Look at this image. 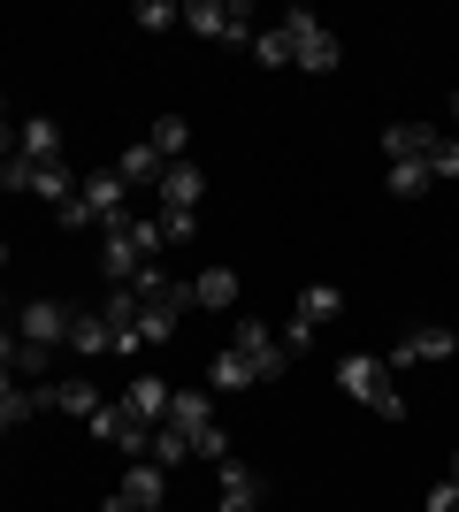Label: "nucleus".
I'll list each match as a JSON object with an SVG mask.
<instances>
[{
  "instance_id": "9b49d317",
  "label": "nucleus",
  "mask_w": 459,
  "mask_h": 512,
  "mask_svg": "<svg viewBox=\"0 0 459 512\" xmlns=\"http://www.w3.org/2000/svg\"><path fill=\"white\" fill-rule=\"evenodd\" d=\"M452 352H459V337H452V329H406V337L391 344V360H383V367H414V360H452Z\"/></svg>"
},
{
  "instance_id": "f03ea898",
  "label": "nucleus",
  "mask_w": 459,
  "mask_h": 512,
  "mask_svg": "<svg viewBox=\"0 0 459 512\" xmlns=\"http://www.w3.org/2000/svg\"><path fill=\"white\" fill-rule=\"evenodd\" d=\"M123 214H131V192H123V176L115 169H92V176H77V199H69V207H54V222H62V230H85V222H123Z\"/></svg>"
},
{
  "instance_id": "a211bd4d",
  "label": "nucleus",
  "mask_w": 459,
  "mask_h": 512,
  "mask_svg": "<svg viewBox=\"0 0 459 512\" xmlns=\"http://www.w3.org/2000/svg\"><path fill=\"white\" fill-rule=\"evenodd\" d=\"M429 146H437V130H429V123H391V130H383L391 169H398V161H429Z\"/></svg>"
},
{
  "instance_id": "412c9836",
  "label": "nucleus",
  "mask_w": 459,
  "mask_h": 512,
  "mask_svg": "<svg viewBox=\"0 0 459 512\" xmlns=\"http://www.w3.org/2000/svg\"><path fill=\"white\" fill-rule=\"evenodd\" d=\"M46 406H62V413H77V421H92V406H100V390L69 375V383H46Z\"/></svg>"
},
{
  "instance_id": "7c9ffc66",
  "label": "nucleus",
  "mask_w": 459,
  "mask_h": 512,
  "mask_svg": "<svg viewBox=\"0 0 459 512\" xmlns=\"http://www.w3.org/2000/svg\"><path fill=\"white\" fill-rule=\"evenodd\" d=\"M0 184H8V192H31V161H23V153H8V161H0Z\"/></svg>"
},
{
  "instance_id": "393cba45",
  "label": "nucleus",
  "mask_w": 459,
  "mask_h": 512,
  "mask_svg": "<svg viewBox=\"0 0 459 512\" xmlns=\"http://www.w3.org/2000/svg\"><path fill=\"white\" fill-rule=\"evenodd\" d=\"M238 299V276H230V268H207V276L192 283V306H230Z\"/></svg>"
},
{
  "instance_id": "dca6fc26",
  "label": "nucleus",
  "mask_w": 459,
  "mask_h": 512,
  "mask_svg": "<svg viewBox=\"0 0 459 512\" xmlns=\"http://www.w3.org/2000/svg\"><path fill=\"white\" fill-rule=\"evenodd\" d=\"M169 428H184V444H199V436L215 428V406H207V390H169Z\"/></svg>"
},
{
  "instance_id": "6ab92c4d",
  "label": "nucleus",
  "mask_w": 459,
  "mask_h": 512,
  "mask_svg": "<svg viewBox=\"0 0 459 512\" xmlns=\"http://www.w3.org/2000/svg\"><path fill=\"white\" fill-rule=\"evenodd\" d=\"M123 497H131L138 512H161V505H169V482H161V467H153V459H138V467L123 474Z\"/></svg>"
},
{
  "instance_id": "ddd939ff",
  "label": "nucleus",
  "mask_w": 459,
  "mask_h": 512,
  "mask_svg": "<svg viewBox=\"0 0 459 512\" xmlns=\"http://www.w3.org/2000/svg\"><path fill=\"white\" fill-rule=\"evenodd\" d=\"M199 199H207V176H199L192 161H169V169H161V207H169V214H192Z\"/></svg>"
},
{
  "instance_id": "cd10ccee",
  "label": "nucleus",
  "mask_w": 459,
  "mask_h": 512,
  "mask_svg": "<svg viewBox=\"0 0 459 512\" xmlns=\"http://www.w3.org/2000/svg\"><path fill=\"white\" fill-rule=\"evenodd\" d=\"M253 54H261L268 69H284V62H291V31H284V23H268V31H253Z\"/></svg>"
},
{
  "instance_id": "0eeeda50",
  "label": "nucleus",
  "mask_w": 459,
  "mask_h": 512,
  "mask_svg": "<svg viewBox=\"0 0 459 512\" xmlns=\"http://www.w3.org/2000/svg\"><path fill=\"white\" fill-rule=\"evenodd\" d=\"M230 352H238V360H253V375H261V383H276V375L291 367V352L276 344V321H238V329H230Z\"/></svg>"
},
{
  "instance_id": "bb28decb",
  "label": "nucleus",
  "mask_w": 459,
  "mask_h": 512,
  "mask_svg": "<svg viewBox=\"0 0 459 512\" xmlns=\"http://www.w3.org/2000/svg\"><path fill=\"white\" fill-rule=\"evenodd\" d=\"M421 169H429V184H437V176L452 184V176H459V138H452V130H437V146H429V161H421Z\"/></svg>"
},
{
  "instance_id": "c9c22d12",
  "label": "nucleus",
  "mask_w": 459,
  "mask_h": 512,
  "mask_svg": "<svg viewBox=\"0 0 459 512\" xmlns=\"http://www.w3.org/2000/svg\"><path fill=\"white\" fill-rule=\"evenodd\" d=\"M452 115H459V107H452Z\"/></svg>"
},
{
  "instance_id": "2eb2a0df",
  "label": "nucleus",
  "mask_w": 459,
  "mask_h": 512,
  "mask_svg": "<svg viewBox=\"0 0 459 512\" xmlns=\"http://www.w3.org/2000/svg\"><path fill=\"white\" fill-rule=\"evenodd\" d=\"M268 482L253 467H238V459H222V512H261Z\"/></svg>"
},
{
  "instance_id": "4468645a",
  "label": "nucleus",
  "mask_w": 459,
  "mask_h": 512,
  "mask_svg": "<svg viewBox=\"0 0 459 512\" xmlns=\"http://www.w3.org/2000/svg\"><path fill=\"white\" fill-rule=\"evenodd\" d=\"M100 314H108V344H115V352H138V291H131V283H115Z\"/></svg>"
},
{
  "instance_id": "6e6552de",
  "label": "nucleus",
  "mask_w": 459,
  "mask_h": 512,
  "mask_svg": "<svg viewBox=\"0 0 459 512\" xmlns=\"http://www.w3.org/2000/svg\"><path fill=\"white\" fill-rule=\"evenodd\" d=\"M284 31H291V62H299V69H314V77H322V69H337V39H329V23H322V16L291 8Z\"/></svg>"
},
{
  "instance_id": "f3484780",
  "label": "nucleus",
  "mask_w": 459,
  "mask_h": 512,
  "mask_svg": "<svg viewBox=\"0 0 459 512\" xmlns=\"http://www.w3.org/2000/svg\"><path fill=\"white\" fill-rule=\"evenodd\" d=\"M123 413L146 421V428H161V421H169V383H161V375H138V383L123 390Z\"/></svg>"
},
{
  "instance_id": "39448f33",
  "label": "nucleus",
  "mask_w": 459,
  "mask_h": 512,
  "mask_svg": "<svg viewBox=\"0 0 459 512\" xmlns=\"http://www.w3.org/2000/svg\"><path fill=\"white\" fill-rule=\"evenodd\" d=\"M337 314H345V291H337V283H306V291H299V314H291V329H276V344H284V352H306V344L322 337Z\"/></svg>"
},
{
  "instance_id": "b1692460",
  "label": "nucleus",
  "mask_w": 459,
  "mask_h": 512,
  "mask_svg": "<svg viewBox=\"0 0 459 512\" xmlns=\"http://www.w3.org/2000/svg\"><path fill=\"white\" fill-rule=\"evenodd\" d=\"M69 344H77V352H115L108 344V314H69Z\"/></svg>"
},
{
  "instance_id": "a878e982",
  "label": "nucleus",
  "mask_w": 459,
  "mask_h": 512,
  "mask_svg": "<svg viewBox=\"0 0 459 512\" xmlns=\"http://www.w3.org/2000/svg\"><path fill=\"white\" fill-rule=\"evenodd\" d=\"M146 459H153V467H176V459H192L184 428H169V421H161V428H153V444H146Z\"/></svg>"
},
{
  "instance_id": "7ed1b4c3",
  "label": "nucleus",
  "mask_w": 459,
  "mask_h": 512,
  "mask_svg": "<svg viewBox=\"0 0 459 512\" xmlns=\"http://www.w3.org/2000/svg\"><path fill=\"white\" fill-rule=\"evenodd\" d=\"M153 253H161V222H115L108 230V245H100V276L108 283H131L138 268H153Z\"/></svg>"
},
{
  "instance_id": "4be33fe9",
  "label": "nucleus",
  "mask_w": 459,
  "mask_h": 512,
  "mask_svg": "<svg viewBox=\"0 0 459 512\" xmlns=\"http://www.w3.org/2000/svg\"><path fill=\"white\" fill-rule=\"evenodd\" d=\"M146 146L161 153V161H184V146H192V130H184V115H161V123L146 130Z\"/></svg>"
},
{
  "instance_id": "1a4fd4ad",
  "label": "nucleus",
  "mask_w": 459,
  "mask_h": 512,
  "mask_svg": "<svg viewBox=\"0 0 459 512\" xmlns=\"http://www.w3.org/2000/svg\"><path fill=\"white\" fill-rule=\"evenodd\" d=\"M85 428H92V436H100V444L131 451V459H146V444H153V428H146V421H131V413H123V398H100Z\"/></svg>"
},
{
  "instance_id": "20e7f679",
  "label": "nucleus",
  "mask_w": 459,
  "mask_h": 512,
  "mask_svg": "<svg viewBox=\"0 0 459 512\" xmlns=\"http://www.w3.org/2000/svg\"><path fill=\"white\" fill-rule=\"evenodd\" d=\"M337 390H352V398H360L368 413H383V421L406 413V398L391 390V367L375 360V352H345V360H337Z\"/></svg>"
},
{
  "instance_id": "2f4dec72",
  "label": "nucleus",
  "mask_w": 459,
  "mask_h": 512,
  "mask_svg": "<svg viewBox=\"0 0 459 512\" xmlns=\"http://www.w3.org/2000/svg\"><path fill=\"white\" fill-rule=\"evenodd\" d=\"M429 512H459V482H452V474H444L437 490H429Z\"/></svg>"
},
{
  "instance_id": "f257e3e1",
  "label": "nucleus",
  "mask_w": 459,
  "mask_h": 512,
  "mask_svg": "<svg viewBox=\"0 0 459 512\" xmlns=\"http://www.w3.org/2000/svg\"><path fill=\"white\" fill-rule=\"evenodd\" d=\"M131 291H138V344H169L192 306V283H169V268H138Z\"/></svg>"
},
{
  "instance_id": "c85d7f7f",
  "label": "nucleus",
  "mask_w": 459,
  "mask_h": 512,
  "mask_svg": "<svg viewBox=\"0 0 459 512\" xmlns=\"http://www.w3.org/2000/svg\"><path fill=\"white\" fill-rule=\"evenodd\" d=\"M391 192L398 199H421V192H429V169H421V161H398V169H391Z\"/></svg>"
},
{
  "instance_id": "c756f323",
  "label": "nucleus",
  "mask_w": 459,
  "mask_h": 512,
  "mask_svg": "<svg viewBox=\"0 0 459 512\" xmlns=\"http://www.w3.org/2000/svg\"><path fill=\"white\" fill-rule=\"evenodd\" d=\"M131 23H138V31H169V23H176V8H169V0H138V8H131Z\"/></svg>"
},
{
  "instance_id": "423d86ee",
  "label": "nucleus",
  "mask_w": 459,
  "mask_h": 512,
  "mask_svg": "<svg viewBox=\"0 0 459 512\" xmlns=\"http://www.w3.org/2000/svg\"><path fill=\"white\" fill-rule=\"evenodd\" d=\"M176 23L184 31H199V39H222V46H253V8L245 0H192V8H176Z\"/></svg>"
},
{
  "instance_id": "5701e85b",
  "label": "nucleus",
  "mask_w": 459,
  "mask_h": 512,
  "mask_svg": "<svg viewBox=\"0 0 459 512\" xmlns=\"http://www.w3.org/2000/svg\"><path fill=\"white\" fill-rule=\"evenodd\" d=\"M207 383H215V390H245V383H261V375H253V360H238V352L222 344L215 367H207Z\"/></svg>"
},
{
  "instance_id": "aec40b11",
  "label": "nucleus",
  "mask_w": 459,
  "mask_h": 512,
  "mask_svg": "<svg viewBox=\"0 0 459 512\" xmlns=\"http://www.w3.org/2000/svg\"><path fill=\"white\" fill-rule=\"evenodd\" d=\"M161 169H169V161H161L153 146H123V161H115L123 192H138V184H153V192H161Z\"/></svg>"
},
{
  "instance_id": "f8f14e48",
  "label": "nucleus",
  "mask_w": 459,
  "mask_h": 512,
  "mask_svg": "<svg viewBox=\"0 0 459 512\" xmlns=\"http://www.w3.org/2000/svg\"><path fill=\"white\" fill-rule=\"evenodd\" d=\"M16 153L31 169H62V130L46 123V115H31V123H16Z\"/></svg>"
},
{
  "instance_id": "f704fd0d",
  "label": "nucleus",
  "mask_w": 459,
  "mask_h": 512,
  "mask_svg": "<svg viewBox=\"0 0 459 512\" xmlns=\"http://www.w3.org/2000/svg\"><path fill=\"white\" fill-rule=\"evenodd\" d=\"M0 260H8V245H0Z\"/></svg>"
},
{
  "instance_id": "72a5a7b5",
  "label": "nucleus",
  "mask_w": 459,
  "mask_h": 512,
  "mask_svg": "<svg viewBox=\"0 0 459 512\" xmlns=\"http://www.w3.org/2000/svg\"><path fill=\"white\" fill-rule=\"evenodd\" d=\"M452 482H459V459H452Z\"/></svg>"
},
{
  "instance_id": "473e14b6",
  "label": "nucleus",
  "mask_w": 459,
  "mask_h": 512,
  "mask_svg": "<svg viewBox=\"0 0 459 512\" xmlns=\"http://www.w3.org/2000/svg\"><path fill=\"white\" fill-rule=\"evenodd\" d=\"M16 153V123H8V107H0V161Z\"/></svg>"
},
{
  "instance_id": "9d476101",
  "label": "nucleus",
  "mask_w": 459,
  "mask_h": 512,
  "mask_svg": "<svg viewBox=\"0 0 459 512\" xmlns=\"http://www.w3.org/2000/svg\"><path fill=\"white\" fill-rule=\"evenodd\" d=\"M16 337H23V344H39V352L69 344V306H54V299H31V306H16Z\"/></svg>"
}]
</instances>
